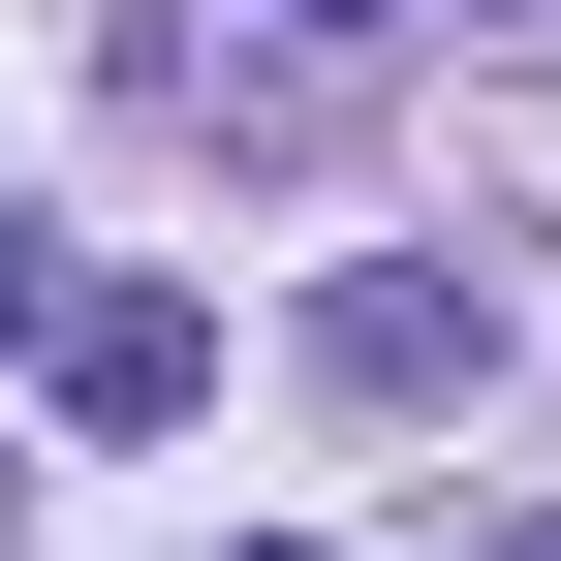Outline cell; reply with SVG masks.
<instances>
[{"mask_svg":"<svg viewBox=\"0 0 561 561\" xmlns=\"http://www.w3.org/2000/svg\"><path fill=\"white\" fill-rule=\"evenodd\" d=\"M62 405H94V437H187V405H219V312H187V280H62Z\"/></svg>","mask_w":561,"mask_h":561,"instance_id":"cell-1","label":"cell"},{"mask_svg":"<svg viewBox=\"0 0 561 561\" xmlns=\"http://www.w3.org/2000/svg\"><path fill=\"white\" fill-rule=\"evenodd\" d=\"M312 375H343V405H468V375H500V280H437V250H375V280L312 312Z\"/></svg>","mask_w":561,"mask_h":561,"instance_id":"cell-2","label":"cell"},{"mask_svg":"<svg viewBox=\"0 0 561 561\" xmlns=\"http://www.w3.org/2000/svg\"><path fill=\"white\" fill-rule=\"evenodd\" d=\"M32 312H62V250H32V219H0V343H32Z\"/></svg>","mask_w":561,"mask_h":561,"instance_id":"cell-4","label":"cell"},{"mask_svg":"<svg viewBox=\"0 0 561 561\" xmlns=\"http://www.w3.org/2000/svg\"><path fill=\"white\" fill-rule=\"evenodd\" d=\"M250 32H312V62H343V32H405V0H250Z\"/></svg>","mask_w":561,"mask_h":561,"instance_id":"cell-3","label":"cell"}]
</instances>
